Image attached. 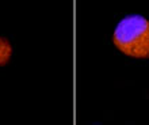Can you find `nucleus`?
I'll list each match as a JSON object with an SVG mask.
<instances>
[{"label": "nucleus", "instance_id": "nucleus-1", "mask_svg": "<svg viewBox=\"0 0 149 125\" xmlns=\"http://www.w3.org/2000/svg\"><path fill=\"white\" fill-rule=\"evenodd\" d=\"M113 42L126 56L149 59V20L141 15L123 18L114 30Z\"/></svg>", "mask_w": 149, "mask_h": 125}, {"label": "nucleus", "instance_id": "nucleus-2", "mask_svg": "<svg viewBox=\"0 0 149 125\" xmlns=\"http://www.w3.org/2000/svg\"><path fill=\"white\" fill-rule=\"evenodd\" d=\"M12 55L11 44L8 42V39L0 37V65H6Z\"/></svg>", "mask_w": 149, "mask_h": 125}]
</instances>
